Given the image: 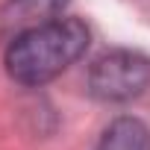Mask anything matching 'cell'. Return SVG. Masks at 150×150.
Listing matches in <instances>:
<instances>
[{
    "instance_id": "1",
    "label": "cell",
    "mask_w": 150,
    "mask_h": 150,
    "mask_svg": "<svg viewBox=\"0 0 150 150\" xmlns=\"http://www.w3.org/2000/svg\"><path fill=\"white\" fill-rule=\"evenodd\" d=\"M88 27L77 18H53L9 38L6 74L18 86H44L68 71L88 47Z\"/></svg>"
},
{
    "instance_id": "2",
    "label": "cell",
    "mask_w": 150,
    "mask_h": 150,
    "mask_svg": "<svg viewBox=\"0 0 150 150\" xmlns=\"http://www.w3.org/2000/svg\"><path fill=\"white\" fill-rule=\"evenodd\" d=\"M86 86L103 103H129L150 86V56L138 50H106L91 62Z\"/></svg>"
},
{
    "instance_id": "3",
    "label": "cell",
    "mask_w": 150,
    "mask_h": 150,
    "mask_svg": "<svg viewBox=\"0 0 150 150\" xmlns=\"http://www.w3.org/2000/svg\"><path fill=\"white\" fill-rule=\"evenodd\" d=\"M68 0H6L0 6V33L12 38L24 30L59 18Z\"/></svg>"
},
{
    "instance_id": "4",
    "label": "cell",
    "mask_w": 150,
    "mask_h": 150,
    "mask_svg": "<svg viewBox=\"0 0 150 150\" xmlns=\"http://www.w3.org/2000/svg\"><path fill=\"white\" fill-rule=\"evenodd\" d=\"M94 150H150V129L138 118H115L103 129Z\"/></svg>"
}]
</instances>
